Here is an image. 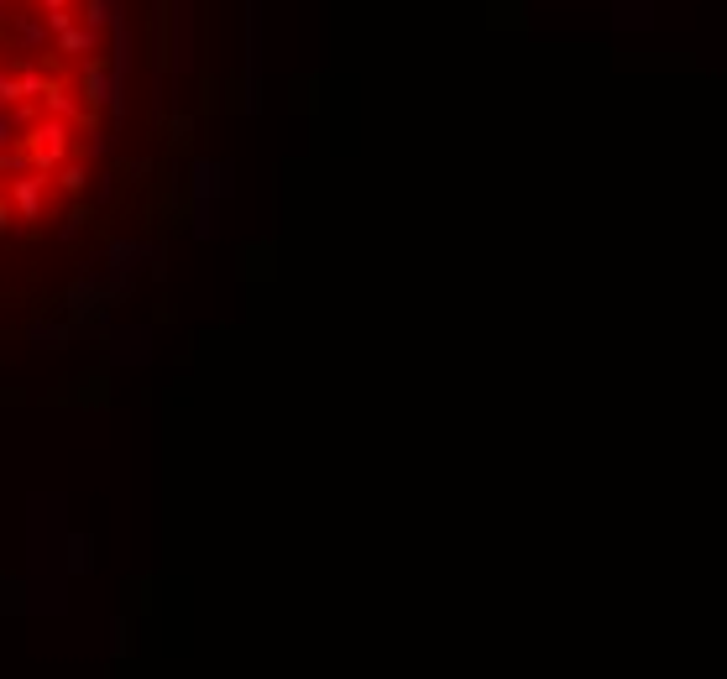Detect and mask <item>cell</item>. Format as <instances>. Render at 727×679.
I'll return each instance as SVG.
<instances>
[{
	"mask_svg": "<svg viewBox=\"0 0 727 679\" xmlns=\"http://www.w3.org/2000/svg\"><path fill=\"white\" fill-rule=\"evenodd\" d=\"M121 68V0H0V236L89 189Z\"/></svg>",
	"mask_w": 727,
	"mask_h": 679,
	"instance_id": "1",
	"label": "cell"
}]
</instances>
